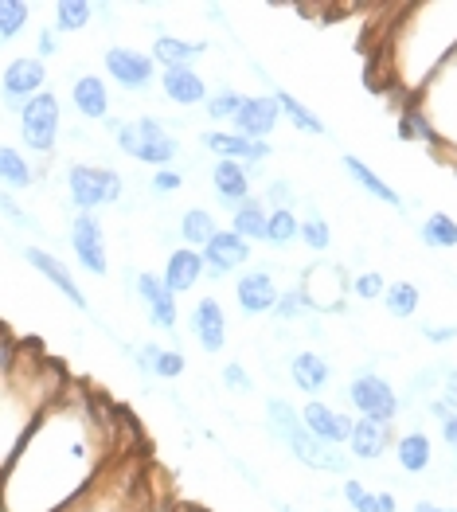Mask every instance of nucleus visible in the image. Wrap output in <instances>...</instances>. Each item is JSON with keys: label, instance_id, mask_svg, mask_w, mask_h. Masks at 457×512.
Instances as JSON below:
<instances>
[{"label": "nucleus", "instance_id": "nucleus-41", "mask_svg": "<svg viewBox=\"0 0 457 512\" xmlns=\"http://www.w3.org/2000/svg\"><path fill=\"white\" fill-rule=\"evenodd\" d=\"M239 102H243V94H239V90H219V94H211L208 118L211 122H231V118H235V110H239Z\"/></svg>", "mask_w": 457, "mask_h": 512}, {"label": "nucleus", "instance_id": "nucleus-11", "mask_svg": "<svg viewBox=\"0 0 457 512\" xmlns=\"http://www.w3.org/2000/svg\"><path fill=\"white\" fill-rule=\"evenodd\" d=\"M102 67H106V75L118 86H125V90H145V86L157 79L153 55H145V51H137V47H106Z\"/></svg>", "mask_w": 457, "mask_h": 512}, {"label": "nucleus", "instance_id": "nucleus-9", "mask_svg": "<svg viewBox=\"0 0 457 512\" xmlns=\"http://www.w3.org/2000/svg\"><path fill=\"white\" fill-rule=\"evenodd\" d=\"M348 399L360 411V419H375V423H395L399 419V395H395V387L387 384L383 376H375V372H360L348 384Z\"/></svg>", "mask_w": 457, "mask_h": 512}, {"label": "nucleus", "instance_id": "nucleus-4", "mask_svg": "<svg viewBox=\"0 0 457 512\" xmlns=\"http://www.w3.org/2000/svg\"><path fill=\"white\" fill-rule=\"evenodd\" d=\"M266 419H270V430L286 442V450H290L301 466L333 470V473L348 470V458L340 454V446H325L321 438H313V434L305 430V423H301V411L290 407L286 399H270V403H266Z\"/></svg>", "mask_w": 457, "mask_h": 512}, {"label": "nucleus", "instance_id": "nucleus-37", "mask_svg": "<svg viewBox=\"0 0 457 512\" xmlns=\"http://www.w3.org/2000/svg\"><path fill=\"white\" fill-rule=\"evenodd\" d=\"M32 20V4L28 0H0V43L16 40Z\"/></svg>", "mask_w": 457, "mask_h": 512}, {"label": "nucleus", "instance_id": "nucleus-12", "mask_svg": "<svg viewBox=\"0 0 457 512\" xmlns=\"http://www.w3.org/2000/svg\"><path fill=\"white\" fill-rule=\"evenodd\" d=\"M278 118H282V110H278L274 94H243V102H239V110L231 118L235 122L231 133L250 137V141H266L278 126Z\"/></svg>", "mask_w": 457, "mask_h": 512}, {"label": "nucleus", "instance_id": "nucleus-21", "mask_svg": "<svg viewBox=\"0 0 457 512\" xmlns=\"http://www.w3.org/2000/svg\"><path fill=\"white\" fill-rule=\"evenodd\" d=\"M204 51H208V43H188L180 40V36H157L149 55H153V63L161 71H196Z\"/></svg>", "mask_w": 457, "mask_h": 512}, {"label": "nucleus", "instance_id": "nucleus-19", "mask_svg": "<svg viewBox=\"0 0 457 512\" xmlns=\"http://www.w3.org/2000/svg\"><path fill=\"white\" fill-rule=\"evenodd\" d=\"M278 282L266 274V270H250L243 274L239 282H235V301H239V309L247 313V317H258V313H274V305H278Z\"/></svg>", "mask_w": 457, "mask_h": 512}, {"label": "nucleus", "instance_id": "nucleus-26", "mask_svg": "<svg viewBox=\"0 0 457 512\" xmlns=\"http://www.w3.org/2000/svg\"><path fill=\"white\" fill-rule=\"evenodd\" d=\"M344 172H348V176H352V180H356V184H360V188H364L372 200L387 204V208H403V196H399V192H395V188H391V184H387L379 172L368 169V165H364L356 153H344Z\"/></svg>", "mask_w": 457, "mask_h": 512}, {"label": "nucleus", "instance_id": "nucleus-5", "mask_svg": "<svg viewBox=\"0 0 457 512\" xmlns=\"http://www.w3.org/2000/svg\"><path fill=\"white\" fill-rule=\"evenodd\" d=\"M118 149L133 161L157 165V169H172V161L180 157V141L165 129L161 118H137V122H118L114 129Z\"/></svg>", "mask_w": 457, "mask_h": 512}, {"label": "nucleus", "instance_id": "nucleus-3", "mask_svg": "<svg viewBox=\"0 0 457 512\" xmlns=\"http://www.w3.org/2000/svg\"><path fill=\"white\" fill-rule=\"evenodd\" d=\"M153 481L149 466H141L137 450H129L125 458L114 462V470L106 473L83 501H75L67 512H145L153 505Z\"/></svg>", "mask_w": 457, "mask_h": 512}, {"label": "nucleus", "instance_id": "nucleus-20", "mask_svg": "<svg viewBox=\"0 0 457 512\" xmlns=\"http://www.w3.org/2000/svg\"><path fill=\"white\" fill-rule=\"evenodd\" d=\"M211 188H215V196L235 212L239 204L250 200V169L239 165V161H215V169H211Z\"/></svg>", "mask_w": 457, "mask_h": 512}, {"label": "nucleus", "instance_id": "nucleus-33", "mask_svg": "<svg viewBox=\"0 0 457 512\" xmlns=\"http://www.w3.org/2000/svg\"><path fill=\"white\" fill-rule=\"evenodd\" d=\"M51 12H55V32L59 36H71V32H83L86 24H90L94 4L90 0H59Z\"/></svg>", "mask_w": 457, "mask_h": 512}, {"label": "nucleus", "instance_id": "nucleus-42", "mask_svg": "<svg viewBox=\"0 0 457 512\" xmlns=\"http://www.w3.org/2000/svg\"><path fill=\"white\" fill-rule=\"evenodd\" d=\"M348 290L356 294V298L364 301H375L387 294V282H383V274H375V270H364V274H356L352 282H348Z\"/></svg>", "mask_w": 457, "mask_h": 512}, {"label": "nucleus", "instance_id": "nucleus-13", "mask_svg": "<svg viewBox=\"0 0 457 512\" xmlns=\"http://www.w3.org/2000/svg\"><path fill=\"white\" fill-rule=\"evenodd\" d=\"M200 258H204V270H208L211 278H223V274L247 266L250 243L247 239H239L231 227H219V231L208 239V247H200Z\"/></svg>", "mask_w": 457, "mask_h": 512}, {"label": "nucleus", "instance_id": "nucleus-25", "mask_svg": "<svg viewBox=\"0 0 457 512\" xmlns=\"http://www.w3.org/2000/svg\"><path fill=\"white\" fill-rule=\"evenodd\" d=\"M290 380L293 387H301V391H321V387H329L333 380V368H329V360L325 356H317V352H293L290 356Z\"/></svg>", "mask_w": 457, "mask_h": 512}, {"label": "nucleus", "instance_id": "nucleus-1", "mask_svg": "<svg viewBox=\"0 0 457 512\" xmlns=\"http://www.w3.org/2000/svg\"><path fill=\"white\" fill-rule=\"evenodd\" d=\"M122 415L90 387L67 380L55 403L0 473V512H67L114 470L133 446L122 442Z\"/></svg>", "mask_w": 457, "mask_h": 512}, {"label": "nucleus", "instance_id": "nucleus-46", "mask_svg": "<svg viewBox=\"0 0 457 512\" xmlns=\"http://www.w3.org/2000/svg\"><path fill=\"white\" fill-rule=\"evenodd\" d=\"M223 384L231 387V391H243V395H247L250 387V376H247V368H243V364H227V368H223Z\"/></svg>", "mask_w": 457, "mask_h": 512}, {"label": "nucleus", "instance_id": "nucleus-47", "mask_svg": "<svg viewBox=\"0 0 457 512\" xmlns=\"http://www.w3.org/2000/svg\"><path fill=\"white\" fill-rule=\"evenodd\" d=\"M266 200H274V212H282V208H290L293 188L286 180H274V184H266Z\"/></svg>", "mask_w": 457, "mask_h": 512}, {"label": "nucleus", "instance_id": "nucleus-52", "mask_svg": "<svg viewBox=\"0 0 457 512\" xmlns=\"http://www.w3.org/2000/svg\"><path fill=\"white\" fill-rule=\"evenodd\" d=\"M145 512H180V509H172V505H161V501H153V505H149Z\"/></svg>", "mask_w": 457, "mask_h": 512}, {"label": "nucleus", "instance_id": "nucleus-2", "mask_svg": "<svg viewBox=\"0 0 457 512\" xmlns=\"http://www.w3.org/2000/svg\"><path fill=\"white\" fill-rule=\"evenodd\" d=\"M67 387V372L40 344H20L0 360V473L40 423V415Z\"/></svg>", "mask_w": 457, "mask_h": 512}, {"label": "nucleus", "instance_id": "nucleus-6", "mask_svg": "<svg viewBox=\"0 0 457 512\" xmlns=\"http://www.w3.org/2000/svg\"><path fill=\"white\" fill-rule=\"evenodd\" d=\"M67 196L79 212H94V208L122 200L125 180L122 172L106 169V165H71L67 169Z\"/></svg>", "mask_w": 457, "mask_h": 512}, {"label": "nucleus", "instance_id": "nucleus-50", "mask_svg": "<svg viewBox=\"0 0 457 512\" xmlns=\"http://www.w3.org/2000/svg\"><path fill=\"white\" fill-rule=\"evenodd\" d=\"M415 512H457V509H442V505H434V501H418Z\"/></svg>", "mask_w": 457, "mask_h": 512}, {"label": "nucleus", "instance_id": "nucleus-53", "mask_svg": "<svg viewBox=\"0 0 457 512\" xmlns=\"http://www.w3.org/2000/svg\"><path fill=\"white\" fill-rule=\"evenodd\" d=\"M282 512H297V509H282Z\"/></svg>", "mask_w": 457, "mask_h": 512}, {"label": "nucleus", "instance_id": "nucleus-45", "mask_svg": "<svg viewBox=\"0 0 457 512\" xmlns=\"http://www.w3.org/2000/svg\"><path fill=\"white\" fill-rule=\"evenodd\" d=\"M0 212H4V219L8 223H16V227H24V231H32L36 227V219H28V212L8 196V192H0Z\"/></svg>", "mask_w": 457, "mask_h": 512}, {"label": "nucleus", "instance_id": "nucleus-32", "mask_svg": "<svg viewBox=\"0 0 457 512\" xmlns=\"http://www.w3.org/2000/svg\"><path fill=\"white\" fill-rule=\"evenodd\" d=\"M0 184L4 188H16V192L36 184V172L28 165V157L20 149H12V145H0Z\"/></svg>", "mask_w": 457, "mask_h": 512}, {"label": "nucleus", "instance_id": "nucleus-35", "mask_svg": "<svg viewBox=\"0 0 457 512\" xmlns=\"http://www.w3.org/2000/svg\"><path fill=\"white\" fill-rule=\"evenodd\" d=\"M270 94H274L278 110H282V114H290V122L297 129H305V133H313V137H321V133H325V122H321V118H317L309 106H301V102H297V98L290 94V90H278V86H274Z\"/></svg>", "mask_w": 457, "mask_h": 512}, {"label": "nucleus", "instance_id": "nucleus-29", "mask_svg": "<svg viewBox=\"0 0 457 512\" xmlns=\"http://www.w3.org/2000/svg\"><path fill=\"white\" fill-rule=\"evenodd\" d=\"M395 462H399V470L403 473H426L430 470V462H434V446H430V438H426L422 430L403 434V438L395 442Z\"/></svg>", "mask_w": 457, "mask_h": 512}, {"label": "nucleus", "instance_id": "nucleus-31", "mask_svg": "<svg viewBox=\"0 0 457 512\" xmlns=\"http://www.w3.org/2000/svg\"><path fill=\"white\" fill-rule=\"evenodd\" d=\"M266 223H270V212L262 208V204H254V200H247V204H239L235 212H231V231L239 235V239H254V243H266Z\"/></svg>", "mask_w": 457, "mask_h": 512}, {"label": "nucleus", "instance_id": "nucleus-23", "mask_svg": "<svg viewBox=\"0 0 457 512\" xmlns=\"http://www.w3.org/2000/svg\"><path fill=\"white\" fill-rule=\"evenodd\" d=\"M71 102L86 122H106L110 118V90L98 75H79L71 83Z\"/></svg>", "mask_w": 457, "mask_h": 512}, {"label": "nucleus", "instance_id": "nucleus-43", "mask_svg": "<svg viewBox=\"0 0 457 512\" xmlns=\"http://www.w3.org/2000/svg\"><path fill=\"white\" fill-rule=\"evenodd\" d=\"M305 309H309V301L301 294V286H293L286 294H278V305H274V313L282 317V321H297V317H305Z\"/></svg>", "mask_w": 457, "mask_h": 512}, {"label": "nucleus", "instance_id": "nucleus-49", "mask_svg": "<svg viewBox=\"0 0 457 512\" xmlns=\"http://www.w3.org/2000/svg\"><path fill=\"white\" fill-rule=\"evenodd\" d=\"M442 442H446L450 450H457V415H450V419L442 423Z\"/></svg>", "mask_w": 457, "mask_h": 512}, {"label": "nucleus", "instance_id": "nucleus-22", "mask_svg": "<svg viewBox=\"0 0 457 512\" xmlns=\"http://www.w3.org/2000/svg\"><path fill=\"white\" fill-rule=\"evenodd\" d=\"M200 278H204V258L200 251H172L165 258V274H161V282H165L172 294H188V290H196L200 286Z\"/></svg>", "mask_w": 457, "mask_h": 512}, {"label": "nucleus", "instance_id": "nucleus-30", "mask_svg": "<svg viewBox=\"0 0 457 512\" xmlns=\"http://www.w3.org/2000/svg\"><path fill=\"white\" fill-rule=\"evenodd\" d=\"M344 501H348L352 512H399L395 493H375V489H368V485L356 481V477L344 481Z\"/></svg>", "mask_w": 457, "mask_h": 512}, {"label": "nucleus", "instance_id": "nucleus-10", "mask_svg": "<svg viewBox=\"0 0 457 512\" xmlns=\"http://www.w3.org/2000/svg\"><path fill=\"white\" fill-rule=\"evenodd\" d=\"M71 251L79 258V266L106 278L110 270V251H106V235H102V223L90 212H79L71 219Z\"/></svg>", "mask_w": 457, "mask_h": 512}, {"label": "nucleus", "instance_id": "nucleus-38", "mask_svg": "<svg viewBox=\"0 0 457 512\" xmlns=\"http://www.w3.org/2000/svg\"><path fill=\"white\" fill-rule=\"evenodd\" d=\"M422 243L426 247H457V223L450 219L446 212H434L426 215V223H422Z\"/></svg>", "mask_w": 457, "mask_h": 512}, {"label": "nucleus", "instance_id": "nucleus-17", "mask_svg": "<svg viewBox=\"0 0 457 512\" xmlns=\"http://www.w3.org/2000/svg\"><path fill=\"white\" fill-rule=\"evenodd\" d=\"M204 141V149L215 153L219 161H239V165H262L266 161V153H270V145L266 141H250V137H239V133H223V129H211L200 137Z\"/></svg>", "mask_w": 457, "mask_h": 512}, {"label": "nucleus", "instance_id": "nucleus-40", "mask_svg": "<svg viewBox=\"0 0 457 512\" xmlns=\"http://www.w3.org/2000/svg\"><path fill=\"white\" fill-rule=\"evenodd\" d=\"M297 215L290 208H282V212H270V223H266V243H274V247H290L293 239H297Z\"/></svg>", "mask_w": 457, "mask_h": 512}, {"label": "nucleus", "instance_id": "nucleus-36", "mask_svg": "<svg viewBox=\"0 0 457 512\" xmlns=\"http://www.w3.org/2000/svg\"><path fill=\"white\" fill-rule=\"evenodd\" d=\"M418 301H422V294H418L415 282H395V286H387V294H383V305H387V313H391V317H399V321L415 317Z\"/></svg>", "mask_w": 457, "mask_h": 512}, {"label": "nucleus", "instance_id": "nucleus-34", "mask_svg": "<svg viewBox=\"0 0 457 512\" xmlns=\"http://www.w3.org/2000/svg\"><path fill=\"white\" fill-rule=\"evenodd\" d=\"M215 231H219V223H215V215L208 208H188L184 219H180V239L192 243V247H208V239Z\"/></svg>", "mask_w": 457, "mask_h": 512}, {"label": "nucleus", "instance_id": "nucleus-15", "mask_svg": "<svg viewBox=\"0 0 457 512\" xmlns=\"http://www.w3.org/2000/svg\"><path fill=\"white\" fill-rule=\"evenodd\" d=\"M24 258H28V266L32 270H40V278H47L63 298L71 301L75 309H90V301H86L83 286L75 282V274L63 266V258H55L51 251H43V247H24Z\"/></svg>", "mask_w": 457, "mask_h": 512}, {"label": "nucleus", "instance_id": "nucleus-16", "mask_svg": "<svg viewBox=\"0 0 457 512\" xmlns=\"http://www.w3.org/2000/svg\"><path fill=\"white\" fill-rule=\"evenodd\" d=\"M301 423H305V430H309L313 438H321L325 446H348V438H352V423H356V419H348V415L333 411L329 403L313 399V403H305V407H301Z\"/></svg>", "mask_w": 457, "mask_h": 512}, {"label": "nucleus", "instance_id": "nucleus-8", "mask_svg": "<svg viewBox=\"0 0 457 512\" xmlns=\"http://www.w3.org/2000/svg\"><path fill=\"white\" fill-rule=\"evenodd\" d=\"M43 83H47V63L40 55H20L0 75V102L20 114L36 94H43Z\"/></svg>", "mask_w": 457, "mask_h": 512}, {"label": "nucleus", "instance_id": "nucleus-24", "mask_svg": "<svg viewBox=\"0 0 457 512\" xmlns=\"http://www.w3.org/2000/svg\"><path fill=\"white\" fill-rule=\"evenodd\" d=\"M387 446H391V423H375V419H356L352 423V438H348L352 458L375 462V458L387 454Z\"/></svg>", "mask_w": 457, "mask_h": 512}, {"label": "nucleus", "instance_id": "nucleus-18", "mask_svg": "<svg viewBox=\"0 0 457 512\" xmlns=\"http://www.w3.org/2000/svg\"><path fill=\"white\" fill-rule=\"evenodd\" d=\"M188 329H192V337L200 341L204 352H223V344H227V317H223V305L215 298H200L192 305Z\"/></svg>", "mask_w": 457, "mask_h": 512}, {"label": "nucleus", "instance_id": "nucleus-48", "mask_svg": "<svg viewBox=\"0 0 457 512\" xmlns=\"http://www.w3.org/2000/svg\"><path fill=\"white\" fill-rule=\"evenodd\" d=\"M59 51V40H55V28H43L40 32V59H51Z\"/></svg>", "mask_w": 457, "mask_h": 512}, {"label": "nucleus", "instance_id": "nucleus-27", "mask_svg": "<svg viewBox=\"0 0 457 512\" xmlns=\"http://www.w3.org/2000/svg\"><path fill=\"white\" fill-rule=\"evenodd\" d=\"M161 90L176 106H200L208 102V83L196 71H161Z\"/></svg>", "mask_w": 457, "mask_h": 512}, {"label": "nucleus", "instance_id": "nucleus-39", "mask_svg": "<svg viewBox=\"0 0 457 512\" xmlns=\"http://www.w3.org/2000/svg\"><path fill=\"white\" fill-rule=\"evenodd\" d=\"M297 239H301L309 251H317V255H325V251L333 247V231H329V223H325L321 215H305L301 227H297Z\"/></svg>", "mask_w": 457, "mask_h": 512}, {"label": "nucleus", "instance_id": "nucleus-7", "mask_svg": "<svg viewBox=\"0 0 457 512\" xmlns=\"http://www.w3.org/2000/svg\"><path fill=\"white\" fill-rule=\"evenodd\" d=\"M59 133H63V106L51 90L36 94L24 110H20V141L40 153V157H51L55 145H59Z\"/></svg>", "mask_w": 457, "mask_h": 512}, {"label": "nucleus", "instance_id": "nucleus-28", "mask_svg": "<svg viewBox=\"0 0 457 512\" xmlns=\"http://www.w3.org/2000/svg\"><path fill=\"white\" fill-rule=\"evenodd\" d=\"M133 356H137L141 372H153V376H161V380H176V376L188 368L184 352H176V348H161V344H145V348H137Z\"/></svg>", "mask_w": 457, "mask_h": 512}, {"label": "nucleus", "instance_id": "nucleus-14", "mask_svg": "<svg viewBox=\"0 0 457 512\" xmlns=\"http://www.w3.org/2000/svg\"><path fill=\"white\" fill-rule=\"evenodd\" d=\"M137 298H141V305H145V317L157 325V329H165V333H172L176 329V294L168 290L165 282H161V274H137Z\"/></svg>", "mask_w": 457, "mask_h": 512}, {"label": "nucleus", "instance_id": "nucleus-51", "mask_svg": "<svg viewBox=\"0 0 457 512\" xmlns=\"http://www.w3.org/2000/svg\"><path fill=\"white\" fill-rule=\"evenodd\" d=\"M12 348H16V341H12V337H4V333H0V360H4V356H8V352H12Z\"/></svg>", "mask_w": 457, "mask_h": 512}, {"label": "nucleus", "instance_id": "nucleus-44", "mask_svg": "<svg viewBox=\"0 0 457 512\" xmlns=\"http://www.w3.org/2000/svg\"><path fill=\"white\" fill-rule=\"evenodd\" d=\"M157 196H172V192H180L184 188V172L180 169H157L153 172V184H149Z\"/></svg>", "mask_w": 457, "mask_h": 512}]
</instances>
